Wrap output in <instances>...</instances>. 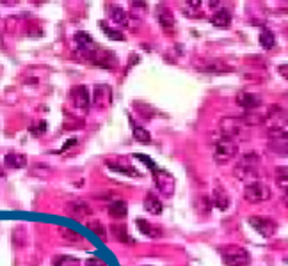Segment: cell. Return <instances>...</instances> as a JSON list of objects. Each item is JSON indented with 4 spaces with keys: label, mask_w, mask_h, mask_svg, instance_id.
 Listing matches in <instances>:
<instances>
[{
    "label": "cell",
    "mask_w": 288,
    "mask_h": 266,
    "mask_svg": "<svg viewBox=\"0 0 288 266\" xmlns=\"http://www.w3.org/2000/svg\"><path fill=\"white\" fill-rule=\"evenodd\" d=\"M260 154L254 153V151H249V153H244L242 156L239 158L235 169H233V174L235 178H239L240 181H247L253 183L256 181L258 174H260Z\"/></svg>",
    "instance_id": "1"
},
{
    "label": "cell",
    "mask_w": 288,
    "mask_h": 266,
    "mask_svg": "<svg viewBox=\"0 0 288 266\" xmlns=\"http://www.w3.org/2000/svg\"><path fill=\"white\" fill-rule=\"evenodd\" d=\"M135 158H139V160L144 161L148 167L153 169V179H155V185H157L158 192H160L164 197H171L172 193H175V186H176L175 178H172L167 171L158 169L157 165H155L151 160H148V156H144V154H135Z\"/></svg>",
    "instance_id": "2"
},
{
    "label": "cell",
    "mask_w": 288,
    "mask_h": 266,
    "mask_svg": "<svg viewBox=\"0 0 288 266\" xmlns=\"http://www.w3.org/2000/svg\"><path fill=\"white\" fill-rule=\"evenodd\" d=\"M247 124L244 123L242 117H235V116H226L219 121V131L224 139H232V140H239V139H246L247 137Z\"/></svg>",
    "instance_id": "3"
},
{
    "label": "cell",
    "mask_w": 288,
    "mask_h": 266,
    "mask_svg": "<svg viewBox=\"0 0 288 266\" xmlns=\"http://www.w3.org/2000/svg\"><path fill=\"white\" fill-rule=\"evenodd\" d=\"M237 154H239V142H235V140L221 137V139L214 144L215 163L226 165V163H229L233 158H237Z\"/></svg>",
    "instance_id": "4"
},
{
    "label": "cell",
    "mask_w": 288,
    "mask_h": 266,
    "mask_svg": "<svg viewBox=\"0 0 288 266\" xmlns=\"http://www.w3.org/2000/svg\"><path fill=\"white\" fill-rule=\"evenodd\" d=\"M272 197V192L265 183L262 181H253L247 183L246 188H244V199L251 204H262L267 203L269 199Z\"/></svg>",
    "instance_id": "5"
},
{
    "label": "cell",
    "mask_w": 288,
    "mask_h": 266,
    "mask_svg": "<svg viewBox=\"0 0 288 266\" xmlns=\"http://www.w3.org/2000/svg\"><path fill=\"white\" fill-rule=\"evenodd\" d=\"M222 254V263L226 266H247L251 263V256L246 249L242 247H226L221 250Z\"/></svg>",
    "instance_id": "6"
},
{
    "label": "cell",
    "mask_w": 288,
    "mask_h": 266,
    "mask_svg": "<svg viewBox=\"0 0 288 266\" xmlns=\"http://www.w3.org/2000/svg\"><path fill=\"white\" fill-rule=\"evenodd\" d=\"M286 121H288V112L281 105H271L267 110H265L264 124L267 126V130H278V128H283Z\"/></svg>",
    "instance_id": "7"
},
{
    "label": "cell",
    "mask_w": 288,
    "mask_h": 266,
    "mask_svg": "<svg viewBox=\"0 0 288 266\" xmlns=\"http://www.w3.org/2000/svg\"><path fill=\"white\" fill-rule=\"evenodd\" d=\"M247 222H249L251 227H253L258 235L264 236V238H272V236L276 235V231H278V224H276L274 220H271V218L251 217Z\"/></svg>",
    "instance_id": "8"
},
{
    "label": "cell",
    "mask_w": 288,
    "mask_h": 266,
    "mask_svg": "<svg viewBox=\"0 0 288 266\" xmlns=\"http://www.w3.org/2000/svg\"><path fill=\"white\" fill-rule=\"evenodd\" d=\"M91 103L96 109H107L112 103V89L107 84H98L93 89V98Z\"/></svg>",
    "instance_id": "9"
},
{
    "label": "cell",
    "mask_w": 288,
    "mask_h": 266,
    "mask_svg": "<svg viewBox=\"0 0 288 266\" xmlns=\"http://www.w3.org/2000/svg\"><path fill=\"white\" fill-rule=\"evenodd\" d=\"M64 211H66V215H70L71 218H77V220H82V218L93 215L91 206L85 201H70L64 206Z\"/></svg>",
    "instance_id": "10"
},
{
    "label": "cell",
    "mask_w": 288,
    "mask_h": 266,
    "mask_svg": "<svg viewBox=\"0 0 288 266\" xmlns=\"http://www.w3.org/2000/svg\"><path fill=\"white\" fill-rule=\"evenodd\" d=\"M197 71L203 75H228L233 71V68L229 64H226L224 60H208V62L197 66Z\"/></svg>",
    "instance_id": "11"
},
{
    "label": "cell",
    "mask_w": 288,
    "mask_h": 266,
    "mask_svg": "<svg viewBox=\"0 0 288 266\" xmlns=\"http://www.w3.org/2000/svg\"><path fill=\"white\" fill-rule=\"evenodd\" d=\"M157 20L162 30H165L167 34H172V30H175V14H172V11L167 6H162V4L157 6Z\"/></svg>",
    "instance_id": "12"
},
{
    "label": "cell",
    "mask_w": 288,
    "mask_h": 266,
    "mask_svg": "<svg viewBox=\"0 0 288 266\" xmlns=\"http://www.w3.org/2000/svg\"><path fill=\"white\" fill-rule=\"evenodd\" d=\"M70 99L77 109H88L91 105V96L85 85H77L70 91Z\"/></svg>",
    "instance_id": "13"
},
{
    "label": "cell",
    "mask_w": 288,
    "mask_h": 266,
    "mask_svg": "<svg viewBox=\"0 0 288 266\" xmlns=\"http://www.w3.org/2000/svg\"><path fill=\"white\" fill-rule=\"evenodd\" d=\"M237 103L249 112V110H256L258 107H262V98L258 94H254V92L240 91L239 94H237Z\"/></svg>",
    "instance_id": "14"
},
{
    "label": "cell",
    "mask_w": 288,
    "mask_h": 266,
    "mask_svg": "<svg viewBox=\"0 0 288 266\" xmlns=\"http://www.w3.org/2000/svg\"><path fill=\"white\" fill-rule=\"evenodd\" d=\"M73 39H75V45H77V48L80 50V52L88 53V55H91L93 52H96V50H98L95 39H93L89 34H85V32H78V34H75Z\"/></svg>",
    "instance_id": "15"
},
{
    "label": "cell",
    "mask_w": 288,
    "mask_h": 266,
    "mask_svg": "<svg viewBox=\"0 0 288 266\" xmlns=\"http://www.w3.org/2000/svg\"><path fill=\"white\" fill-rule=\"evenodd\" d=\"M212 204L221 211H226L229 208L232 199H229L228 192H226L222 186H215L214 188V193H212Z\"/></svg>",
    "instance_id": "16"
},
{
    "label": "cell",
    "mask_w": 288,
    "mask_h": 266,
    "mask_svg": "<svg viewBox=\"0 0 288 266\" xmlns=\"http://www.w3.org/2000/svg\"><path fill=\"white\" fill-rule=\"evenodd\" d=\"M144 210L150 215H160L162 210H164V204L158 199V195L155 192H148L146 197H144Z\"/></svg>",
    "instance_id": "17"
},
{
    "label": "cell",
    "mask_w": 288,
    "mask_h": 266,
    "mask_svg": "<svg viewBox=\"0 0 288 266\" xmlns=\"http://www.w3.org/2000/svg\"><path fill=\"white\" fill-rule=\"evenodd\" d=\"M110 232H112L114 238H116L120 243H123V245H128V247L135 245V240L128 235V229L125 227V225H118V224L110 225Z\"/></svg>",
    "instance_id": "18"
},
{
    "label": "cell",
    "mask_w": 288,
    "mask_h": 266,
    "mask_svg": "<svg viewBox=\"0 0 288 266\" xmlns=\"http://www.w3.org/2000/svg\"><path fill=\"white\" fill-rule=\"evenodd\" d=\"M210 21L212 25H215V27H229V23H232V13H229L228 9H224V7H221V9H217L214 14L210 16Z\"/></svg>",
    "instance_id": "19"
},
{
    "label": "cell",
    "mask_w": 288,
    "mask_h": 266,
    "mask_svg": "<svg viewBox=\"0 0 288 266\" xmlns=\"http://www.w3.org/2000/svg\"><path fill=\"white\" fill-rule=\"evenodd\" d=\"M109 215L116 220H123L128 215V206L123 199H116L109 204Z\"/></svg>",
    "instance_id": "20"
},
{
    "label": "cell",
    "mask_w": 288,
    "mask_h": 266,
    "mask_svg": "<svg viewBox=\"0 0 288 266\" xmlns=\"http://www.w3.org/2000/svg\"><path fill=\"white\" fill-rule=\"evenodd\" d=\"M137 227L141 229V232L142 235H146V236H150V238H160L162 235H164V231H162L158 225H153V224H150L148 220H142V218H139L137 222Z\"/></svg>",
    "instance_id": "21"
},
{
    "label": "cell",
    "mask_w": 288,
    "mask_h": 266,
    "mask_svg": "<svg viewBox=\"0 0 288 266\" xmlns=\"http://www.w3.org/2000/svg\"><path fill=\"white\" fill-rule=\"evenodd\" d=\"M4 161H6V165L11 169H23L25 165H27V156L20 153H7Z\"/></svg>",
    "instance_id": "22"
},
{
    "label": "cell",
    "mask_w": 288,
    "mask_h": 266,
    "mask_svg": "<svg viewBox=\"0 0 288 266\" xmlns=\"http://www.w3.org/2000/svg\"><path fill=\"white\" fill-rule=\"evenodd\" d=\"M107 11H109V16H110V20H112L114 23H118V25H127L128 23L127 11L121 9L120 6H109V7H107Z\"/></svg>",
    "instance_id": "23"
},
{
    "label": "cell",
    "mask_w": 288,
    "mask_h": 266,
    "mask_svg": "<svg viewBox=\"0 0 288 266\" xmlns=\"http://www.w3.org/2000/svg\"><path fill=\"white\" fill-rule=\"evenodd\" d=\"M132 135H134V139L137 140V142H141V144H150L151 142L150 131H148L146 128L135 124L134 121H132Z\"/></svg>",
    "instance_id": "24"
},
{
    "label": "cell",
    "mask_w": 288,
    "mask_h": 266,
    "mask_svg": "<svg viewBox=\"0 0 288 266\" xmlns=\"http://www.w3.org/2000/svg\"><path fill=\"white\" fill-rule=\"evenodd\" d=\"M260 45H262V48H265V50L274 48L276 46V36L272 34V30L264 28V30L260 32Z\"/></svg>",
    "instance_id": "25"
},
{
    "label": "cell",
    "mask_w": 288,
    "mask_h": 266,
    "mask_svg": "<svg viewBox=\"0 0 288 266\" xmlns=\"http://www.w3.org/2000/svg\"><path fill=\"white\" fill-rule=\"evenodd\" d=\"M276 185L285 193H288V167L276 169Z\"/></svg>",
    "instance_id": "26"
},
{
    "label": "cell",
    "mask_w": 288,
    "mask_h": 266,
    "mask_svg": "<svg viewBox=\"0 0 288 266\" xmlns=\"http://www.w3.org/2000/svg\"><path fill=\"white\" fill-rule=\"evenodd\" d=\"M53 266H80V259L75 256H55L52 259Z\"/></svg>",
    "instance_id": "27"
},
{
    "label": "cell",
    "mask_w": 288,
    "mask_h": 266,
    "mask_svg": "<svg viewBox=\"0 0 288 266\" xmlns=\"http://www.w3.org/2000/svg\"><path fill=\"white\" fill-rule=\"evenodd\" d=\"M100 27L103 28V32H105V36L107 38H110V39H114V41H125V34L121 30H118V28H112V27H109V25H105L102 21L100 23Z\"/></svg>",
    "instance_id": "28"
},
{
    "label": "cell",
    "mask_w": 288,
    "mask_h": 266,
    "mask_svg": "<svg viewBox=\"0 0 288 266\" xmlns=\"http://www.w3.org/2000/svg\"><path fill=\"white\" fill-rule=\"evenodd\" d=\"M59 235H61V238H64L66 242H70V243L82 242V236L78 235V232H75V231H71V229H68V227H59Z\"/></svg>",
    "instance_id": "29"
},
{
    "label": "cell",
    "mask_w": 288,
    "mask_h": 266,
    "mask_svg": "<svg viewBox=\"0 0 288 266\" xmlns=\"http://www.w3.org/2000/svg\"><path fill=\"white\" fill-rule=\"evenodd\" d=\"M107 167L109 169H112V171H116V172H120V174H127V176H141L139 174L135 169H132V167H127V165H118V163H107Z\"/></svg>",
    "instance_id": "30"
},
{
    "label": "cell",
    "mask_w": 288,
    "mask_h": 266,
    "mask_svg": "<svg viewBox=\"0 0 288 266\" xmlns=\"http://www.w3.org/2000/svg\"><path fill=\"white\" fill-rule=\"evenodd\" d=\"M88 227L91 229V231L95 232V235H98L100 238H105V236H107L105 225H103L100 220H89V222H88Z\"/></svg>",
    "instance_id": "31"
},
{
    "label": "cell",
    "mask_w": 288,
    "mask_h": 266,
    "mask_svg": "<svg viewBox=\"0 0 288 266\" xmlns=\"http://www.w3.org/2000/svg\"><path fill=\"white\" fill-rule=\"evenodd\" d=\"M134 109H137L139 112L142 114L144 117H146V119H151V114H155V110H153V107H150L148 105V103H142V102H135L134 103Z\"/></svg>",
    "instance_id": "32"
},
{
    "label": "cell",
    "mask_w": 288,
    "mask_h": 266,
    "mask_svg": "<svg viewBox=\"0 0 288 266\" xmlns=\"http://www.w3.org/2000/svg\"><path fill=\"white\" fill-rule=\"evenodd\" d=\"M45 131H46V123H45V121H39L38 124H32V126H31V135H34V137H41Z\"/></svg>",
    "instance_id": "33"
},
{
    "label": "cell",
    "mask_w": 288,
    "mask_h": 266,
    "mask_svg": "<svg viewBox=\"0 0 288 266\" xmlns=\"http://www.w3.org/2000/svg\"><path fill=\"white\" fill-rule=\"evenodd\" d=\"M85 266H105V263H103L100 257H89V259L85 261Z\"/></svg>",
    "instance_id": "34"
},
{
    "label": "cell",
    "mask_w": 288,
    "mask_h": 266,
    "mask_svg": "<svg viewBox=\"0 0 288 266\" xmlns=\"http://www.w3.org/2000/svg\"><path fill=\"white\" fill-rule=\"evenodd\" d=\"M278 71L283 78H286L288 80V64H281V66H278Z\"/></svg>",
    "instance_id": "35"
},
{
    "label": "cell",
    "mask_w": 288,
    "mask_h": 266,
    "mask_svg": "<svg viewBox=\"0 0 288 266\" xmlns=\"http://www.w3.org/2000/svg\"><path fill=\"white\" fill-rule=\"evenodd\" d=\"M75 144H77V139H70V140H68V142H66V146H64V147H63V149H61V151H66L68 147L75 146Z\"/></svg>",
    "instance_id": "36"
},
{
    "label": "cell",
    "mask_w": 288,
    "mask_h": 266,
    "mask_svg": "<svg viewBox=\"0 0 288 266\" xmlns=\"http://www.w3.org/2000/svg\"><path fill=\"white\" fill-rule=\"evenodd\" d=\"M283 206L288 210V193H285V197H283Z\"/></svg>",
    "instance_id": "37"
},
{
    "label": "cell",
    "mask_w": 288,
    "mask_h": 266,
    "mask_svg": "<svg viewBox=\"0 0 288 266\" xmlns=\"http://www.w3.org/2000/svg\"><path fill=\"white\" fill-rule=\"evenodd\" d=\"M283 130H285V131L288 133V121H286V123H285V126H283Z\"/></svg>",
    "instance_id": "38"
},
{
    "label": "cell",
    "mask_w": 288,
    "mask_h": 266,
    "mask_svg": "<svg viewBox=\"0 0 288 266\" xmlns=\"http://www.w3.org/2000/svg\"><path fill=\"white\" fill-rule=\"evenodd\" d=\"M0 176H4V172H2V169H0Z\"/></svg>",
    "instance_id": "39"
}]
</instances>
